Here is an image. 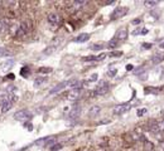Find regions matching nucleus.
<instances>
[{
	"label": "nucleus",
	"instance_id": "1",
	"mask_svg": "<svg viewBox=\"0 0 164 151\" xmlns=\"http://www.w3.org/2000/svg\"><path fill=\"white\" fill-rule=\"evenodd\" d=\"M78 85H79V83H78V81H77V80H67V81H63V82L58 83L57 86H54L49 93H51V95H54V93H57V92H59V91H63V90H64V88H67V87L77 88V86H78Z\"/></svg>",
	"mask_w": 164,
	"mask_h": 151
},
{
	"label": "nucleus",
	"instance_id": "2",
	"mask_svg": "<svg viewBox=\"0 0 164 151\" xmlns=\"http://www.w3.org/2000/svg\"><path fill=\"white\" fill-rule=\"evenodd\" d=\"M15 100H17V97H14V96H12V95H9L8 97H4V98L2 100V103H0V113L4 115V113H7L8 111H10V108L13 107Z\"/></svg>",
	"mask_w": 164,
	"mask_h": 151
},
{
	"label": "nucleus",
	"instance_id": "3",
	"mask_svg": "<svg viewBox=\"0 0 164 151\" xmlns=\"http://www.w3.org/2000/svg\"><path fill=\"white\" fill-rule=\"evenodd\" d=\"M107 91H109V83L105 82V81H101L97 85V87L95 88V95L96 96H102V95L107 93Z\"/></svg>",
	"mask_w": 164,
	"mask_h": 151
},
{
	"label": "nucleus",
	"instance_id": "4",
	"mask_svg": "<svg viewBox=\"0 0 164 151\" xmlns=\"http://www.w3.org/2000/svg\"><path fill=\"white\" fill-rule=\"evenodd\" d=\"M126 14H128V8H124V7L116 8V9L112 12V14H111V19H112V20H116V19L123 18V17L126 15Z\"/></svg>",
	"mask_w": 164,
	"mask_h": 151
},
{
	"label": "nucleus",
	"instance_id": "5",
	"mask_svg": "<svg viewBox=\"0 0 164 151\" xmlns=\"http://www.w3.org/2000/svg\"><path fill=\"white\" fill-rule=\"evenodd\" d=\"M130 108H131L130 103H121V105H118V106L114 107V113L115 115H123V113L128 112Z\"/></svg>",
	"mask_w": 164,
	"mask_h": 151
},
{
	"label": "nucleus",
	"instance_id": "6",
	"mask_svg": "<svg viewBox=\"0 0 164 151\" xmlns=\"http://www.w3.org/2000/svg\"><path fill=\"white\" fill-rule=\"evenodd\" d=\"M79 95H81V90L79 88H71V91L67 92L66 98L68 101H76L79 97Z\"/></svg>",
	"mask_w": 164,
	"mask_h": 151
},
{
	"label": "nucleus",
	"instance_id": "7",
	"mask_svg": "<svg viewBox=\"0 0 164 151\" xmlns=\"http://www.w3.org/2000/svg\"><path fill=\"white\" fill-rule=\"evenodd\" d=\"M29 117H30V115L27 110H20V111H17L14 113V120H17V121H25Z\"/></svg>",
	"mask_w": 164,
	"mask_h": 151
},
{
	"label": "nucleus",
	"instance_id": "8",
	"mask_svg": "<svg viewBox=\"0 0 164 151\" xmlns=\"http://www.w3.org/2000/svg\"><path fill=\"white\" fill-rule=\"evenodd\" d=\"M128 38V30L125 29V28H120L119 30H118V33H116V35H115V39H118V40H125Z\"/></svg>",
	"mask_w": 164,
	"mask_h": 151
},
{
	"label": "nucleus",
	"instance_id": "9",
	"mask_svg": "<svg viewBox=\"0 0 164 151\" xmlns=\"http://www.w3.org/2000/svg\"><path fill=\"white\" fill-rule=\"evenodd\" d=\"M90 39V34L89 33H81L79 35H77L76 38H74V43H85V42H87Z\"/></svg>",
	"mask_w": 164,
	"mask_h": 151
},
{
	"label": "nucleus",
	"instance_id": "10",
	"mask_svg": "<svg viewBox=\"0 0 164 151\" xmlns=\"http://www.w3.org/2000/svg\"><path fill=\"white\" fill-rule=\"evenodd\" d=\"M100 112H101V107L97 106V105H95V106H92V107L89 110V116H90L91 118H95L96 116L100 115Z\"/></svg>",
	"mask_w": 164,
	"mask_h": 151
},
{
	"label": "nucleus",
	"instance_id": "11",
	"mask_svg": "<svg viewBox=\"0 0 164 151\" xmlns=\"http://www.w3.org/2000/svg\"><path fill=\"white\" fill-rule=\"evenodd\" d=\"M48 22H49L51 24H53V25H57V24H59V22H61V17H59L58 14H56V13H51V14L48 15Z\"/></svg>",
	"mask_w": 164,
	"mask_h": 151
},
{
	"label": "nucleus",
	"instance_id": "12",
	"mask_svg": "<svg viewBox=\"0 0 164 151\" xmlns=\"http://www.w3.org/2000/svg\"><path fill=\"white\" fill-rule=\"evenodd\" d=\"M79 113H81V108H79V107L72 108V110H71V112H69V118H73V120H76V118L79 116Z\"/></svg>",
	"mask_w": 164,
	"mask_h": 151
},
{
	"label": "nucleus",
	"instance_id": "13",
	"mask_svg": "<svg viewBox=\"0 0 164 151\" xmlns=\"http://www.w3.org/2000/svg\"><path fill=\"white\" fill-rule=\"evenodd\" d=\"M14 64V59H10V60H7V62H4V63H2L0 64V69H4V70H8L12 65Z\"/></svg>",
	"mask_w": 164,
	"mask_h": 151
},
{
	"label": "nucleus",
	"instance_id": "14",
	"mask_svg": "<svg viewBox=\"0 0 164 151\" xmlns=\"http://www.w3.org/2000/svg\"><path fill=\"white\" fill-rule=\"evenodd\" d=\"M46 82H47V78H46V77H37L36 81H34V86H36V87H41V86H43Z\"/></svg>",
	"mask_w": 164,
	"mask_h": 151
},
{
	"label": "nucleus",
	"instance_id": "15",
	"mask_svg": "<svg viewBox=\"0 0 164 151\" xmlns=\"http://www.w3.org/2000/svg\"><path fill=\"white\" fill-rule=\"evenodd\" d=\"M164 60V54H155L153 58H151V62H153V64H156V63H160V62H163Z\"/></svg>",
	"mask_w": 164,
	"mask_h": 151
},
{
	"label": "nucleus",
	"instance_id": "16",
	"mask_svg": "<svg viewBox=\"0 0 164 151\" xmlns=\"http://www.w3.org/2000/svg\"><path fill=\"white\" fill-rule=\"evenodd\" d=\"M144 5L148 7V8H153V7L158 5V2H155V0H146V2L144 3Z\"/></svg>",
	"mask_w": 164,
	"mask_h": 151
},
{
	"label": "nucleus",
	"instance_id": "17",
	"mask_svg": "<svg viewBox=\"0 0 164 151\" xmlns=\"http://www.w3.org/2000/svg\"><path fill=\"white\" fill-rule=\"evenodd\" d=\"M118 44H119V42H118V39H111L110 42H109V44H107V47L109 48H111V49H114V48H116L118 47Z\"/></svg>",
	"mask_w": 164,
	"mask_h": 151
},
{
	"label": "nucleus",
	"instance_id": "18",
	"mask_svg": "<svg viewBox=\"0 0 164 151\" xmlns=\"http://www.w3.org/2000/svg\"><path fill=\"white\" fill-rule=\"evenodd\" d=\"M10 55V52L4 49V48H0V57H9Z\"/></svg>",
	"mask_w": 164,
	"mask_h": 151
},
{
	"label": "nucleus",
	"instance_id": "19",
	"mask_svg": "<svg viewBox=\"0 0 164 151\" xmlns=\"http://www.w3.org/2000/svg\"><path fill=\"white\" fill-rule=\"evenodd\" d=\"M54 50H56V47H49V48H47V49L43 52V54L48 55V54H52V53H54Z\"/></svg>",
	"mask_w": 164,
	"mask_h": 151
},
{
	"label": "nucleus",
	"instance_id": "20",
	"mask_svg": "<svg viewBox=\"0 0 164 151\" xmlns=\"http://www.w3.org/2000/svg\"><path fill=\"white\" fill-rule=\"evenodd\" d=\"M53 69L52 68H49V67H41L39 68V72L41 73H51Z\"/></svg>",
	"mask_w": 164,
	"mask_h": 151
},
{
	"label": "nucleus",
	"instance_id": "21",
	"mask_svg": "<svg viewBox=\"0 0 164 151\" xmlns=\"http://www.w3.org/2000/svg\"><path fill=\"white\" fill-rule=\"evenodd\" d=\"M62 148V145L61 143H53L52 146H51V151H58V150H61Z\"/></svg>",
	"mask_w": 164,
	"mask_h": 151
},
{
	"label": "nucleus",
	"instance_id": "22",
	"mask_svg": "<svg viewBox=\"0 0 164 151\" xmlns=\"http://www.w3.org/2000/svg\"><path fill=\"white\" fill-rule=\"evenodd\" d=\"M47 140H49V137H43V138H39V140H37V141H36V145H44Z\"/></svg>",
	"mask_w": 164,
	"mask_h": 151
},
{
	"label": "nucleus",
	"instance_id": "23",
	"mask_svg": "<svg viewBox=\"0 0 164 151\" xmlns=\"http://www.w3.org/2000/svg\"><path fill=\"white\" fill-rule=\"evenodd\" d=\"M91 49H94V50H101V49H104V45L102 44H94L91 47Z\"/></svg>",
	"mask_w": 164,
	"mask_h": 151
},
{
	"label": "nucleus",
	"instance_id": "24",
	"mask_svg": "<svg viewBox=\"0 0 164 151\" xmlns=\"http://www.w3.org/2000/svg\"><path fill=\"white\" fill-rule=\"evenodd\" d=\"M146 111H148L146 108H140V110H138V112H136V115H138L139 117H140V116H144V115L146 113Z\"/></svg>",
	"mask_w": 164,
	"mask_h": 151
},
{
	"label": "nucleus",
	"instance_id": "25",
	"mask_svg": "<svg viewBox=\"0 0 164 151\" xmlns=\"http://www.w3.org/2000/svg\"><path fill=\"white\" fill-rule=\"evenodd\" d=\"M145 148H146L148 151H150V150H153V143H150L149 141H146V142H145Z\"/></svg>",
	"mask_w": 164,
	"mask_h": 151
},
{
	"label": "nucleus",
	"instance_id": "26",
	"mask_svg": "<svg viewBox=\"0 0 164 151\" xmlns=\"http://www.w3.org/2000/svg\"><path fill=\"white\" fill-rule=\"evenodd\" d=\"M120 55H123L121 52H111L110 53V57H120Z\"/></svg>",
	"mask_w": 164,
	"mask_h": 151
},
{
	"label": "nucleus",
	"instance_id": "27",
	"mask_svg": "<svg viewBox=\"0 0 164 151\" xmlns=\"http://www.w3.org/2000/svg\"><path fill=\"white\" fill-rule=\"evenodd\" d=\"M151 92H153V93H156V90H155V88H149V87L145 88V95H146V93H151Z\"/></svg>",
	"mask_w": 164,
	"mask_h": 151
},
{
	"label": "nucleus",
	"instance_id": "28",
	"mask_svg": "<svg viewBox=\"0 0 164 151\" xmlns=\"http://www.w3.org/2000/svg\"><path fill=\"white\" fill-rule=\"evenodd\" d=\"M96 80H97V74L95 73V74H92V76H91V77H90V80H89V81H90V82H95Z\"/></svg>",
	"mask_w": 164,
	"mask_h": 151
},
{
	"label": "nucleus",
	"instance_id": "29",
	"mask_svg": "<svg viewBox=\"0 0 164 151\" xmlns=\"http://www.w3.org/2000/svg\"><path fill=\"white\" fill-rule=\"evenodd\" d=\"M4 28H5V24H4V22H3V20H0V33H3Z\"/></svg>",
	"mask_w": 164,
	"mask_h": 151
},
{
	"label": "nucleus",
	"instance_id": "30",
	"mask_svg": "<svg viewBox=\"0 0 164 151\" xmlns=\"http://www.w3.org/2000/svg\"><path fill=\"white\" fill-rule=\"evenodd\" d=\"M140 22H141V20H140V19H139V18H136V19H134V20H133V22H131V24H134V25H136V24H139V23H140Z\"/></svg>",
	"mask_w": 164,
	"mask_h": 151
},
{
	"label": "nucleus",
	"instance_id": "31",
	"mask_svg": "<svg viewBox=\"0 0 164 151\" xmlns=\"http://www.w3.org/2000/svg\"><path fill=\"white\" fill-rule=\"evenodd\" d=\"M115 74H116V69H112V70L109 72V76H110V77H114Z\"/></svg>",
	"mask_w": 164,
	"mask_h": 151
},
{
	"label": "nucleus",
	"instance_id": "32",
	"mask_svg": "<svg viewBox=\"0 0 164 151\" xmlns=\"http://www.w3.org/2000/svg\"><path fill=\"white\" fill-rule=\"evenodd\" d=\"M143 48H148L149 49V48H151V44H146L145 43V44H143Z\"/></svg>",
	"mask_w": 164,
	"mask_h": 151
},
{
	"label": "nucleus",
	"instance_id": "33",
	"mask_svg": "<svg viewBox=\"0 0 164 151\" xmlns=\"http://www.w3.org/2000/svg\"><path fill=\"white\" fill-rule=\"evenodd\" d=\"M126 69H128V70H131V69H133V65H131V64H128V65H126Z\"/></svg>",
	"mask_w": 164,
	"mask_h": 151
},
{
	"label": "nucleus",
	"instance_id": "34",
	"mask_svg": "<svg viewBox=\"0 0 164 151\" xmlns=\"http://www.w3.org/2000/svg\"><path fill=\"white\" fill-rule=\"evenodd\" d=\"M160 48H164V43H161V44H160Z\"/></svg>",
	"mask_w": 164,
	"mask_h": 151
},
{
	"label": "nucleus",
	"instance_id": "35",
	"mask_svg": "<svg viewBox=\"0 0 164 151\" xmlns=\"http://www.w3.org/2000/svg\"><path fill=\"white\" fill-rule=\"evenodd\" d=\"M161 115H163V116H164V110H163V111H161Z\"/></svg>",
	"mask_w": 164,
	"mask_h": 151
},
{
	"label": "nucleus",
	"instance_id": "36",
	"mask_svg": "<svg viewBox=\"0 0 164 151\" xmlns=\"http://www.w3.org/2000/svg\"><path fill=\"white\" fill-rule=\"evenodd\" d=\"M0 81H2V80H0Z\"/></svg>",
	"mask_w": 164,
	"mask_h": 151
}]
</instances>
